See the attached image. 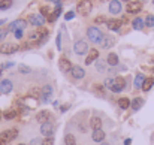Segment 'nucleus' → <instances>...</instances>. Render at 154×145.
Listing matches in <instances>:
<instances>
[{"mask_svg": "<svg viewBox=\"0 0 154 145\" xmlns=\"http://www.w3.org/2000/svg\"><path fill=\"white\" fill-rule=\"evenodd\" d=\"M54 124L50 123V121H47V123H44L42 126H41V133L45 136V138H52V135H54Z\"/></svg>", "mask_w": 154, "mask_h": 145, "instance_id": "nucleus-5", "label": "nucleus"}, {"mask_svg": "<svg viewBox=\"0 0 154 145\" xmlns=\"http://www.w3.org/2000/svg\"><path fill=\"white\" fill-rule=\"evenodd\" d=\"M126 11H127V14H139L142 11V2H139V0L129 2L126 6Z\"/></svg>", "mask_w": 154, "mask_h": 145, "instance_id": "nucleus-4", "label": "nucleus"}, {"mask_svg": "<svg viewBox=\"0 0 154 145\" xmlns=\"http://www.w3.org/2000/svg\"><path fill=\"white\" fill-rule=\"evenodd\" d=\"M91 9H93V3L90 0H81L76 6V11L81 15H88L91 12Z\"/></svg>", "mask_w": 154, "mask_h": 145, "instance_id": "nucleus-2", "label": "nucleus"}, {"mask_svg": "<svg viewBox=\"0 0 154 145\" xmlns=\"http://www.w3.org/2000/svg\"><path fill=\"white\" fill-rule=\"evenodd\" d=\"M20 72H21V73H30V72H32V69H30L29 66L20 64Z\"/></svg>", "mask_w": 154, "mask_h": 145, "instance_id": "nucleus-36", "label": "nucleus"}, {"mask_svg": "<svg viewBox=\"0 0 154 145\" xmlns=\"http://www.w3.org/2000/svg\"><path fill=\"white\" fill-rule=\"evenodd\" d=\"M100 45H102L103 48H112V47H114V45H115V38H114V36H109V35H108V36H103V41H102V44H100Z\"/></svg>", "mask_w": 154, "mask_h": 145, "instance_id": "nucleus-19", "label": "nucleus"}, {"mask_svg": "<svg viewBox=\"0 0 154 145\" xmlns=\"http://www.w3.org/2000/svg\"><path fill=\"white\" fill-rule=\"evenodd\" d=\"M12 6V0H0V11H6Z\"/></svg>", "mask_w": 154, "mask_h": 145, "instance_id": "nucleus-32", "label": "nucleus"}, {"mask_svg": "<svg viewBox=\"0 0 154 145\" xmlns=\"http://www.w3.org/2000/svg\"><path fill=\"white\" fill-rule=\"evenodd\" d=\"M144 23H145V27H154V15L148 14V15L145 17Z\"/></svg>", "mask_w": 154, "mask_h": 145, "instance_id": "nucleus-31", "label": "nucleus"}, {"mask_svg": "<svg viewBox=\"0 0 154 145\" xmlns=\"http://www.w3.org/2000/svg\"><path fill=\"white\" fill-rule=\"evenodd\" d=\"M106 26H108V29L112 30V32H120V29H121V26H123V21H121V20H117V18H111V20L106 21Z\"/></svg>", "mask_w": 154, "mask_h": 145, "instance_id": "nucleus-12", "label": "nucleus"}, {"mask_svg": "<svg viewBox=\"0 0 154 145\" xmlns=\"http://www.w3.org/2000/svg\"><path fill=\"white\" fill-rule=\"evenodd\" d=\"M29 94L32 97H42V90L41 88H32L29 91Z\"/></svg>", "mask_w": 154, "mask_h": 145, "instance_id": "nucleus-33", "label": "nucleus"}, {"mask_svg": "<svg viewBox=\"0 0 154 145\" xmlns=\"http://www.w3.org/2000/svg\"><path fill=\"white\" fill-rule=\"evenodd\" d=\"M5 23H6V20H0V27H2V26H3Z\"/></svg>", "mask_w": 154, "mask_h": 145, "instance_id": "nucleus-49", "label": "nucleus"}, {"mask_svg": "<svg viewBox=\"0 0 154 145\" xmlns=\"http://www.w3.org/2000/svg\"><path fill=\"white\" fill-rule=\"evenodd\" d=\"M6 144H8V142H6V141H5V139L0 136V145H6Z\"/></svg>", "mask_w": 154, "mask_h": 145, "instance_id": "nucleus-47", "label": "nucleus"}, {"mask_svg": "<svg viewBox=\"0 0 154 145\" xmlns=\"http://www.w3.org/2000/svg\"><path fill=\"white\" fill-rule=\"evenodd\" d=\"M100 2H112V0H100Z\"/></svg>", "mask_w": 154, "mask_h": 145, "instance_id": "nucleus-50", "label": "nucleus"}, {"mask_svg": "<svg viewBox=\"0 0 154 145\" xmlns=\"http://www.w3.org/2000/svg\"><path fill=\"white\" fill-rule=\"evenodd\" d=\"M55 44H57V49H61V33L57 36V39H55Z\"/></svg>", "mask_w": 154, "mask_h": 145, "instance_id": "nucleus-42", "label": "nucleus"}, {"mask_svg": "<svg viewBox=\"0 0 154 145\" xmlns=\"http://www.w3.org/2000/svg\"><path fill=\"white\" fill-rule=\"evenodd\" d=\"M118 106H120L121 109H127V108L130 106V100H129L127 97H121V99L118 100Z\"/></svg>", "mask_w": 154, "mask_h": 145, "instance_id": "nucleus-30", "label": "nucleus"}, {"mask_svg": "<svg viewBox=\"0 0 154 145\" xmlns=\"http://www.w3.org/2000/svg\"><path fill=\"white\" fill-rule=\"evenodd\" d=\"M64 145H76V138L70 133H67L64 136Z\"/></svg>", "mask_w": 154, "mask_h": 145, "instance_id": "nucleus-29", "label": "nucleus"}, {"mask_svg": "<svg viewBox=\"0 0 154 145\" xmlns=\"http://www.w3.org/2000/svg\"><path fill=\"white\" fill-rule=\"evenodd\" d=\"M99 58V51L96 48L90 49L88 51V55H87V58H85V64H91L94 60H97Z\"/></svg>", "mask_w": 154, "mask_h": 145, "instance_id": "nucleus-17", "label": "nucleus"}, {"mask_svg": "<svg viewBox=\"0 0 154 145\" xmlns=\"http://www.w3.org/2000/svg\"><path fill=\"white\" fill-rule=\"evenodd\" d=\"M6 35H8V30H0V42L6 38Z\"/></svg>", "mask_w": 154, "mask_h": 145, "instance_id": "nucleus-44", "label": "nucleus"}, {"mask_svg": "<svg viewBox=\"0 0 154 145\" xmlns=\"http://www.w3.org/2000/svg\"><path fill=\"white\" fill-rule=\"evenodd\" d=\"M73 51L78 54V55H84L87 51H88V44L85 41H78L75 45H73Z\"/></svg>", "mask_w": 154, "mask_h": 145, "instance_id": "nucleus-9", "label": "nucleus"}, {"mask_svg": "<svg viewBox=\"0 0 154 145\" xmlns=\"http://www.w3.org/2000/svg\"><path fill=\"white\" fill-rule=\"evenodd\" d=\"M130 144H132V139H130V138H127V139L124 141V145H130Z\"/></svg>", "mask_w": 154, "mask_h": 145, "instance_id": "nucleus-46", "label": "nucleus"}, {"mask_svg": "<svg viewBox=\"0 0 154 145\" xmlns=\"http://www.w3.org/2000/svg\"><path fill=\"white\" fill-rule=\"evenodd\" d=\"M124 87H126V79L121 78V76H118V78H115L114 85L111 87V90H112L114 93H121V91L124 90Z\"/></svg>", "mask_w": 154, "mask_h": 145, "instance_id": "nucleus-7", "label": "nucleus"}, {"mask_svg": "<svg viewBox=\"0 0 154 145\" xmlns=\"http://www.w3.org/2000/svg\"><path fill=\"white\" fill-rule=\"evenodd\" d=\"M69 108H70V105H64L63 108H60V111H61V112H66V111H67Z\"/></svg>", "mask_w": 154, "mask_h": 145, "instance_id": "nucleus-45", "label": "nucleus"}, {"mask_svg": "<svg viewBox=\"0 0 154 145\" xmlns=\"http://www.w3.org/2000/svg\"><path fill=\"white\" fill-rule=\"evenodd\" d=\"M106 63L109 64V66H112V67H115V66H118V55L117 54H114V52H111V54H108V57H106Z\"/></svg>", "mask_w": 154, "mask_h": 145, "instance_id": "nucleus-22", "label": "nucleus"}, {"mask_svg": "<svg viewBox=\"0 0 154 145\" xmlns=\"http://www.w3.org/2000/svg\"><path fill=\"white\" fill-rule=\"evenodd\" d=\"M14 35H15V38H17V39H21V38H23V35H24V30H17V32H14Z\"/></svg>", "mask_w": 154, "mask_h": 145, "instance_id": "nucleus-43", "label": "nucleus"}, {"mask_svg": "<svg viewBox=\"0 0 154 145\" xmlns=\"http://www.w3.org/2000/svg\"><path fill=\"white\" fill-rule=\"evenodd\" d=\"M142 105H144V99H142V97H135V99L130 102V106H132L133 111H139Z\"/></svg>", "mask_w": 154, "mask_h": 145, "instance_id": "nucleus-24", "label": "nucleus"}, {"mask_svg": "<svg viewBox=\"0 0 154 145\" xmlns=\"http://www.w3.org/2000/svg\"><path fill=\"white\" fill-rule=\"evenodd\" d=\"M153 73H154V67H153Z\"/></svg>", "mask_w": 154, "mask_h": 145, "instance_id": "nucleus-55", "label": "nucleus"}, {"mask_svg": "<svg viewBox=\"0 0 154 145\" xmlns=\"http://www.w3.org/2000/svg\"><path fill=\"white\" fill-rule=\"evenodd\" d=\"M18 117V111L17 109H14V108H11V109H6L5 112H3V118L5 120H8V121H11V120H15Z\"/></svg>", "mask_w": 154, "mask_h": 145, "instance_id": "nucleus-18", "label": "nucleus"}, {"mask_svg": "<svg viewBox=\"0 0 154 145\" xmlns=\"http://www.w3.org/2000/svg\"><path fill=\"white\" fill-rule=\"evenodd\" d=\"M0 136H2L6 142H11V141H14V139L18 136V130H17V129H8V130L2 132Z\"/></svg>", "mask_w": 154, "mask_h": 145, "instance_id": "nucleus-8", "label": "nucleus"}, {"mask_svg": "<svg viewBox=\"0 0 154 145\" xmlns=\"http://www.w3.org/2000/svg\"><path fill=\"white\" fill-rule=\"evenodd\" d=\"M51 112L50 111H47V109H42V111H39L38 112V115H36V120H38V123H41V124H44V123H47V121H50V118H51Z\"/></svg>", "mask_w": 154, "mask_h": 145, "instance_id": "nucleus-13", "label": "nucleus"}, {"mask_svg": "<svg viewBox=\"0 0 154 145\" xmlns=\"http://www.w3.org/2000/svg\"><path fill=\"white\" fill-rule=\"evenodd\" d=\"M0 120H2V111H0Z\"/></svg>", "mask_w": 154, "mask_h": 145, "instance_id": "nucleus-52", "label": "nucleus"}, {"mask_svg": "<svg viewBox=\"0 0 154 145\" xmlns=\"http://www.w3.org/2000/svg\"><path fill=\"white\" fill-rule=\"evenodd\" d=\"M100 126H102V120H100L99 117H91V118H90V127H91L93 130L100 129Z\"/></svg>", "mask_w": 154, "mask_h": 145, "instance_id": "nucleus-26", "label": "nucleus"}, {"mask_svg": "<svg viewBox=\"0 0 154 145\" xmlns=\"http://www.w3.org/2000/svg\"><path fill=\"white\" fill-rule=\"evenodd\" d=\"M114 81H115V78H108V79L105 81V87H108V88H111V87L114 85Z\"/></svg>", "mask_w": 154, "mask_h": 145, "instance_id": "nucleus-38", "label": "nucleus"}, {"mask_svg": "<svg viewBox=\"0 0 154 145\" xmlns=\"http://www.w3.org/2000/svg\"><path fill=\"white\" fill-rule=\"evenodd\" d=\"M38 33L41 35L42 39H47V36H48L50 32H48V29H45V27H39V29H38Z\"/></svg>", "mask_w": 154, "mask_h": 145, "instance_id": "nucleus-34", "label": "nucleus"}, {"mask_svg": "<svg viewBox=\"0 0 154 145\" xmlns=\"http://www.w3.org/2000/svg\"><path fill=\"white\" fill-rule=\"evenodd\" d=\"M18 145H26V144H18Z\"/></svg>", "mask_w": 154, "mask_h": 145, "instance_id": "nucleus-54", "label": "nucleus"}, {"mask_svg": "<svg viewBox=\"0 0 154 145\" xmlns=\"http://www.w3.org/2000/svg\"><path fill=\"white\" fill-rule=\"evenodd\" d=\"M14 90V84L9 79H2L0 81V94H9Z\"/></svg>", "mask_w": 154, "mask_h": 145, "instance_id": "nucleus-10", "label": "nucleus"}, {"mask_svg": "<svg viewBox=\"0 0 154 145\" xmlns=\"http://www.w3.org/2000/svg\"><path fill=\"white\" fill-rule=\"evenodd\" d=\"M26 26H27V21H26V20H23V18H18V20H15L14 23H11V24H9V30H11V32L24 30V29H26Z\"/></svg>", "mask_w": 154, "mask_h": 145, "instance_id": "nucleus-6", "label": "nucleus"}, {"mask_svg": "<svg viewBox=\"0 0 154 145\" xmlns=\"http://www.w3.org/2000/svg\"><path fill=\"white\" fill-rule=\"evenodd\" d=\"M121 11H123L121 2H118V0H112V2H109V12H111L112 15H118Z\"/></svg>", "mask_w": 154, "mask_h": 145, "instance_id": "nucleus-14", "label": "nucleus"}, {"mask_svg": "<svg viewBox=\"0 0 154 145\" xmlns=\"http://www.w3.org/2000/svg\"><path fill=\"white\" fill-rule=\"evenodd\" d=\"M145 79H147V78H145V76H144L142 73H138V75H136V78H135V82H133V87H135L136 90H139V88L142 90V85H144V82H145Z\"/></svg>", "mask_w": 154, "mask_h": 145, "instance_id": "nucleus-20", "label": "nucleus"}, {"mask_svg": "<svg viewBox=\"0 0 154 145\" xmlns=\"http://www.w3.org/2000/svg\"><path fill=\"white\" fill-rule=\"evenodd\" d=\"M94 23L99 26V24H103V23H106V18L103 17V15H99V17H96L94 18Z\"/></svg>", "mask_w": 154, "mask_h": 145, "instance_id": "nucleus-37", "label": "nucleus"}, {"mask_svg": "<svg viewBox=\"0 0 154 145\" xmlns=\"http://www.w3.org/2000/svg\"><path fill=\"white\" fill-rule=\"evenodd\" d=\"M102 145H109V144H106V142H102Z\"/></svg>", "mask_w": 154, "mask_h": 145, "instance_id": "nucleus-51", "label": "nucleus"}, {"mask_svg": "<svg viewBox=\"0 0 154 145\" xmlns=\"http://www.w3.org/2000/svg\"><path fill=\"white\" fill-rule=\"evenodd\" d=\"M41 15L42 17H50V8L48 6H42L41 8Z\"/></svg>", "mask_w": 154, "mask_h": 145, "instance_id": "nucleus-35", "label": "nucleus"}, {"mask_svg": "<svg viewBox=\"0 0 154 145\" xmlns=\"http://www.w3.org/2000/svg\"><path fill=\"white\" fill-rule=\"evenodd\" d=\"M58 66H60V69H61L63 72H70V70H72V67H73V66H72V63H70L66 57H61V58H60Z\"/></svg>", "mask_w": 154, "mask_h": 145, "instance_id": "nucleus-16", "label": "nucleus"}, {"mask_svg": "<svg viewBox=\"0 0 154 145\" xmlns=\"http://www.w3.org/2000/svg\"><path fill=\"white\" fill-rule=\"evenodd\" d=\"M96 67L99 69V72H105V63H103V61H97Z\"/></svg>", "mask_w": 154, "mask_h": 145, "instance_id": "nucleus-41", "label": "nucleus"}, {"mask_svg": "<svg viewBox=\"0 0 154 145\" xmlns=\"http://www.w3.org/2000/svg\"><path fill=\"white\" fill-rule=\"evenodd\" d=\"M87 36H88L90 42H93V44H102L103 36H105V35L102 33V30H100L99 27L91 26V27L87 29Z\"/></svg>", "mask_w": 154, "mask_h": 145, "instance_id": "nucleus-1", "label": "nucleus"}, {"mask_svg": "<svg viewBox=\"0 0 154 145\" xmlns=\"http://www.w3.org/2000/svg\"><path fill=\"white\" fill-rule=\"evenodd\" d=\"M18 49H20L18 45H14V44H2V47H0V52H2V54H5V55H9V54L17 52Z\"/></svg>", "mask_w": 154, "mask_h": 145, "instance_id": "nucleus-11", "label": "nucleus"}, {"mask_svg": "<svg viewBox=\"0 0 154 145\" xmlns=\"http://www.w3.org/2000/svg\"><path fill=\"white\" fill-rule=\"evenodd\" d=\"M39 41H45V39H42V38H41V35H39L38 32H33V33H30V35H29V42H30V44H33V42H36V44H38Z\"/></svg>", "mask_w": 154, "mask_h": 145, "instance_id": "nucleus-27", "label": "nucleus"}, {"mask_svg": "<svg viewBox=\"0 0 154 145\" xmlns=\"http://www.w3.org/2000/svg\"><path fill=\"white\" fill-rule=\"evenodd\" d=\"M42 145H54V139L52 138H45L42 141Z\"/></svg>", "mask_w": 154, "mask_h": 145, "instance_id": "nucleus-40", "label": "nucleus"}, {"mask_svg": "<svg viewBox=\"0 0 154 145\" xmlns=\"http://www.w3.org/2000/svg\"><path fill=\"white\" fill-rule=\"evenodd\" d=\"M51 94H52V87L51 85H44V88H42V99H44V102H48L50 99H51Z\"/></svg>", "mask_w": 154, "mask_h": 145, "instance_id": "nucleus-23", "label": "nucleus"}, {"mask_svg": "<svg viewBox=\"0 0 154 145\" xmlns=\"http://www.w3.org/2000/svg\"><path fill=\"white\" fill-rule=\"evenodd\" d=\"M123 2H132V0H123Z\"/></svg>", "mask_w": 154, "mask_h": 145, "instance_id": "nucleus-53", "label": "nucleus"}, {"mask_svg": "<svg viewBox=\"0 0 154 145\" xmlns=\"http://www.w3.org/2000/svg\"><path fill=\"white\" fill-rule=\"evenodd\" d=\"M27 23H30L32 26H35V27H44V24H45V17H42L41 14H32V15H29V18H27Z\"/></svg>", "mask_w": 154, "mask_h": 145, "instance_id": "nucleus-3", "label": "nucleus"}, {"mask_svg": "<svg viewBox=\"0 0 154 145\" xmlns=\"http://www.w3.org/2000/svg\"><path fill=\"white\" fill-rule=\"evenodd\" d=\"M153 3H154V0H153Z\"/></svg>", "mask_w": 154, "mask_h": 145, "instance_id": "nucleus-56", "label": "nucleus"}, {"mask_svg": "<svg viewBox=\"0 0 154 145\" xmlns=\"http://www.w3.org/2000/svg\"><path fill=\"white\" fill-rule=\"evenodd\" d=\"M153 87H154V78H147L145 82H144V85H142V90L144 91H150Z\"/></svg>", "mask_w": 154, "mask_h": 145, "instance_id": "nucleus-28", "label": "nucleus"}, {"mask_svg": "<svg viewBox=\"0 0 154 145\" xmlns=\"http://www.w3.org/2000/svg\"><path fill=\"white\" fill-rule=\"evenodd\" d=\"M91 138H93L94 142H102L103 139H105V132H103L102 129H96V130H93Z\"/></svg>", "mask_w": 154, "mask_h": 145, "instance_id": "nucleus-21", "label": "nucleus"}, {"mask_svg": "<svg viewBox=\"0 0 154 145\" xmlns=\"http://www.w3.org/2000/svg\"><path fill=\"white\" fill-rule=\"evenodd\" d=\"M132 27H133L135 30H142V29L145 27V23H144V20H142V18L136 17V18L132 21Z\"/></svg>", "mask_w": 154, "mask_h": 145, "instance_id": "nucleus-25", "label": "nucleus"}, {"mask_svg": "<svg viewBox=\"0 0 154 145\" xmlns=\"http://www.w3.org/2000/svg\"><path fill=\"white\" fill-rule=\"evenodd\" d=\"M72 18H75V12H73V11H69V12L64 15V20L69 21V20H72Z\"/></svg>", "mask_w": 154, "mask_h": 145, "instance_id": "nucleus-39", "label": "nucleus"}, {"mask_svg": "<svg viewBox=\"0 0 154 145\" xmlns=\"http://www.w3.org/2000/svg\"><path fill=\"white\" fill-rule=\"evenodd\" d=\"M70 73H72V76H73L75 79H82V78L85 76V70H84L81 66H73L72 70H70Z\"/></svg>", "mask_w": 154, "mask_h": 145, "instance_id": "nucleus-15", "label": "nucleus"}, {"mask_svg": "<svg viewBox=\"0 0 154 145\" xmlns=\"http://www.w3.org/2000/svg\"><path fill=\"white\" fill-rule=\"evenodd\" d=\"M52 3H55V5H58V3H61V0H51Z\"/></svg>", "mask_w": 154, "mask_h": 145, "instance_id": "nucleus-48", "label": "nucleus"}]
</instances>
